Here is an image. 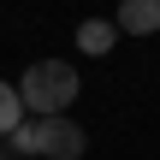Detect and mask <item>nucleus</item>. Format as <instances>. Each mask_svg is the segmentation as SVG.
Instances as JSON below:
<instances>
[{
  "label": "nucleus",
  "mask_w": 160,
  "mask_h": 160,
  "mask_svg": "<svg viewBox=\"0 0 160 160\" xmlns=\"http://www.w3.org/2000/svg\"><path fill=\"white\" fill-rule=\"evenodd\" d=\"M18 101L36 119H65V107L77 101V71L65 59H36L24 71V83H18Z\"/></svg>",
  "instance_id": "nucleus-1"
},
{
  "label": "nucleus",
  "mask_w": 160,
  "mask_h": 160,
  "mask_svg": "<svg viewBox=\"0 0 160 160\" xmlns=\"http://www.w3.org/2000/svg\"><path fill=\"white\" fill-rule=\"evenodd\" d=\"M12 148H18V154L77 160L89 148V137H83V125H71V119H36V125H18V131H12Z\"/></svg>",
  "instance_id": "nucleus-2"
},
{
  "label": "nucleus",
  "mask_w": 160,
  "mask_h": 160,
  "mask_svg": "<svg viewBox=\"0 0 160 160\" xmlns=\"http://www.w3.org/2000/svg\"><path fill=\"white\" fill-rule=\"evenodd\" d=\"M113 24L131 30V36H154V30H160V0H125Z\"/></svg>",
  "instance_id": "nucleus-3"
},
{
  "label": "nucleus",
  "mask_w": 160,
  "mask_h": 160,
  "mask_svg": "<svg viewBox=\"0 0 160 160\" xmlns=\"http://www.w3.org/2000/svg\"><path fill=\"white\" fill-rule=\"evenodd\" d=\"M113 42H119V24H107V18H83L77 24V48L83 53H107Z\"/></svg>",
  "instance_id": "nucleus-4"
},
{
  "label": "nucleus",
  "mask_w": 160,
  "mask_h": 160,
  "mask_svg": "<svg viewBox=\"0 0 160 160\" xmlns=\"http://www.w3.org/2000/svg\"><path fill=\"white\" fill-rule=\"evenodd\" d=\"M24 125V101H18V83H6L0 77V137H12Z\"/></svg>",
  "instance_id": "nucleus-5"
}]
</instances>
